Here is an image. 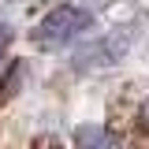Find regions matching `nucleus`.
I'll list each match as a JSON object with an SVG mask.
<instances>
[{
	"instance_id": "nucleus-1",
	"label": "nucleus",
	"mask_w": 149,
	"mask_h": 149,
	"mask_svg": "<svg viewBox=\"0 0 149 149\" xmlns=\"http://www.w3.org/2000/svg\"><path fill=\"white\" fill-rule=\"evenodd\" d=\"M82 30H90V15L82 8H74V4H63V8H52L49 15L37 22L34 45H41V49H60V45L74 41Z\"/></svg>"
},
{
	"instance_id": "nucleus-3",
	"label": "nucleus",
	"mask_w": 149,
	"mask_h": 149,
	"mask_svg": "<svg viewBox=\"0 0 149 149\" xmlns=\"http://www.w3.org/2000/svg\"><path fill=\"white\" fill-rule=\"evenodd\" d=\"M138 130H146V134H149V101L142 104V112H138Z\"/></svg>"
},
{
	"instance_id": "nucleus-2",
	"label": "nucleus",
	"mask_w": 149,
	"mask_h": 149,
	"mask_svg": "<svg viewBox=\"0 0 149 149\" xmlns=\"http://www.w3.org/2000/svg\"><path fill=\"white\" fill-rule=\"evenodd\" d=\"M8 45H11V26H8V22H0V56L8 52Z\"/></svg>"
}]
</instances>
